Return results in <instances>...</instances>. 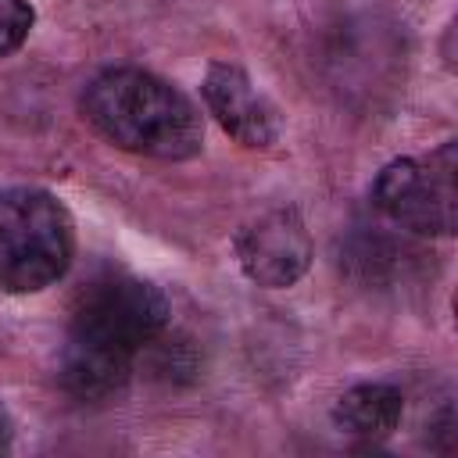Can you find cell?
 <instances>
[{"label":"cell","mask_w":458,"mask_h":458,"mask_svg":"<svg viewBox=\"0 0 458 458\" xmlns=\"http://www.w3.org/2000/svg\"><path fill=\"white\" fill-rule=\"evenodd\" d=\"M168 329L165 293L129 272L97 276L75 301L61 351V383L79 401L118 394L140 354Z\"/></svg>","instance_id":"cell-1"},{"label":"cell","mask_w":458,"mask_h":458,"mask_svg":"<svg viewBox=\"0 0 458 458\" xmlns=\"http://www.w3.org/2000/svg\"><path fill=\"white\" fill-rule=\"evenodd\" d=\"M86 122L122 150L186 161L204 147V125L186 93L143 68H107L82 89Z\"/></svg>","instance_id":"cell-2"},{"label":"cell","mask_w":458,"mask_h":458,"mask_svg":"<svg viewBox=\"0 0 458 458\" xmlns=\"http://www.w3.org/2000/svg\"><path fill=\"white\" fill-rule=\"evenodd\" d=\"M75 233L68 208L36 186L0 193V290L36 293L64 276Z\"/></svg>","instance_id":"cell-3"},{"label":"cell","mask_w":458,"mask_h":458,"mask_svg":"<svg viewBox=\"0 0 458 458\" xmlns=\"http://www.w3.org/2000/svg\"><path fill=\"white\" fill-rule=\"evenodd\" d=\"M372 204L394 225L419 236L454 233V143L437 147L422 157L390 161L372 182Z\"/></svg>","instance_id":"cell-4"},{"label":"cell","mask_w":458,"mask_h":458,"mask_svg":"<svg viewBox=\"0 0 458 458\" xmlns=\"http://www.w3.org/2000/svg\"><path fill=\"white\" fill-rule=\"evenodd\" d=\"M236 258L258 286H293L311 265V236L293 208H272L236 233Z\"/></svg>","instance_id":"cell-5"},{"label":"cell","mask_w":458,"mask_h":458,"mask_svg":"<svg viewBox=\"0 0 458 458\" xmlns=\"http://www.w3.org/2000/svg\"><path fill=\"white\" fill-rule=\"evenodd\" d=\"M204 104L215 114V122L240 140L243 147H268L279 140V111L276 104L250 82V75L236 64H211L204 75Z\"/></svg>","instance_id":"cell-6"},{"label":"cell","mask_w":458,"mask_h":458,"mask_svg":"<svg viewBox=\"0 0 458 458\" xmlns=\"http://www.w3.org/2000/svg\"><path fill=\"white\" fill-rule=\"evenodd\" d=\"M401 415H404V397L390 383H358L333 408V422L340 426V433L358 440L390 437Z\"/></svg>","instance_id":"cell-7"},{"label":"cell","mask_w":458,"mask_h":458,"mask_svg":"<svg viewBox=\"0 0 458 458\" xmlns=\"http://www.w3.org/2000/svg\"><path fill=\"white\" fill-rule=\"evenodd\" d=\"M32 29L29 0H0V57L14 54Z\"/></svg>","instance_id":"cell-8"},{"label":"cell","mask_w":458,"mask_h":458,"mask_svg":"<svg viewBox=\"0 0 458 458\" xmlns=\"http://www.w3.org/2000/svg\"><path fill=\"white\" fill-rule=\"evenodd\" d=\"M11 444V422H7V415H4V408H0V451Z\"/></svg>","instance_id":"cell-9"}]
</instances>
